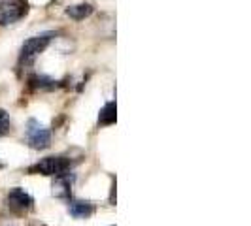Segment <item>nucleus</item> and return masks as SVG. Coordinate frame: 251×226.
I'll return each mask as SVG.
<instances>
[{
    "label": "nucleus",
    "instance_id": "f257e3e1",
    "mask_svg": "<svg viewBox=\"0 0 251 226\" xmlns=\"http://www.w3.org/2000/svg\"><path fill=\"white\" fill-rule=\"evenodd\" d=\"M68 170H70V160L64 158V157H46V158H42L40 162H36L30 168V172L55 177L68 174Z\"/></svg>",
    "mask_w": 251,
    "mask_h": 226
},
{
    "label": "nucleus",
    "instance_id": "f03ea898",
    "mask_svg": "<svg viewBox=\"0 0 251 226\" xmlns=\"http://www.w3.org/2000/svg\"><path fill=\"white\" fill-rule=\"evenodd\" d=\"M26 141L32 149H46L51 143V132L36 119H28L26 123Z\"/></svg>",
    "mask_w": 251,
    "mask_h": 226
},
{
    "label": "nucleus",
    "instance_id": "7ed1b4c3",
    "mask_svg": "<svg viewBox=\"0 0 251 226\" xmlns=\"http://www.w3.org/2000/svg\"><path fill=\"white\" fill-rule=\"evenodd\" d=\"M26 13L25 0H4L0 2V25H12Z\"/></svg>",
    "mask_w": 251,
    "mask_h": 226
},
{
    "label": "nucleus",
    "instance_id": "20e7f679",
    "mask_svg": "<svg viewBox=\"0 0 251 226\" xmlns=\"http://www.w3.org/2000/svg\"><path fill=\"white\" fill-rule=\"evenodd\" d=\"M53 36H55V32H42L38 36L28 38L25 44H23V47H21V59L23 61H32L36 55H40L42 51L50 45Z\"/></svg>",
    "mask_w": 251,
    "mask_h": 226
},
{
    "label": "nucleus",
    "instance_id": "39448f33",
    "mask_svg": "<svg viewBox=\"0 0 251 226\" xmlns=\"http://www.w3.org/2000/svg\"><path fill=\"white\" fill-rule=\"evenodd\" d=\"M8 203L15 211H25V209L32 207V198L23 188H12L10 194H8Z\"/></svg>",
    "mask_w": 251,
    "mask_h": 226
},
{
    "label": "nucleus",
    "instance_id": "423d86ee",
    "mask_svg": "<svg viewBox=\"0 0 251 226\" xmlns=\"http://www.w3.org/2000/svg\"><path fill=\"white\" fill-rule=\"evenodd\" d=\"M68 211H70V215H72V217H75V219H87V217H91V215H93L95 207H93V203H89V202L74 200V202H70Z\"/></svg>",
    "mask_w": 251,
    "mask_h": 226
},
{
    "label": "nucleus",
    "instance_id": "0eeeda50",
    "mask_svg": "<svg viewBox=\"0 0 251 226\" xmlns=\"http://www.w3.org/2000/svg\"><path fill=\"white\" fill-rule=\"evenodd\" d=\"M72 181H74V176L70 174H64V176H59L53 183V194L59 196V198H64L70 194V188H72Z\"/></svg>",
    "mask_w": 251,
    "mask_h": 226
},
{
    "label": "nucleus",
    "instance_id": "6e6552de",
    "mask_svg": "<svg viewBox=\"0 0 251 226\" xmlns=\"http://www.w3.org/2000/svg\"><path fill=\"white\" fill-rule=\"evenodd\" d=\"M93 13V6L91 4H75V6H70L68 10H66V15L68 17H72L75 21H81V19H85Z\"/></svg>",
    "mask_w": 251,
    "mask_h": 226
},
{
    "label": "nucleus",
    "instance_id": "1a4fd4ad",
    "mask_svg": "<svg viewBox=\"0 0 251 226\" xmlns=\"http://www.w3.org/2000/svg\"><path fill=\"white\" fill-rule=\"evenodd\" d=\"M115 119H117V115H115V104H113V102H108L100 110L99 123H100V125H113Z\"/></svg>",
    "mask_w": 251,
    "mask_h": 226
},
{
    "label": "nucleus",
    "instance_id": "9d476101",
    "mask_svg": "<svg viewBox=\"0 0 251 226\" xmlns=\"http://www.w3.org/2000/svg\"><path fill=\"white\" fill-rule=\"evenodd\" d=\"M30 83H32V87L48 89V90H51V89L57 87V83H55L53 79H50V77H46V75H34V77L30 79Z\"/></svg>",
    "mask_w": 251,
    "mask_h": 226
},
{
    "label": "nucleus",
    "instance_id": "9b49d317",
    "mask_svg": "<svg viewBox=\"0 0 251 226\" xmlns=\"http://www.w3.org/2000/svg\"><path fill=\"white\" fill-rule=\"evenodd\" d=\"M10 117H8V113L4 112V110H0V136H4L6 132H10Z\"/></svg>",
    "mask_w": 251,
    "mask_h": 226
}]
</instances>
